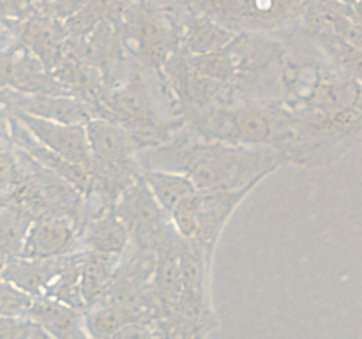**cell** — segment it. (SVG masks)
<instances>
[{"label":"cell","instance_id":"obj_23","mask_svg":"<svg viewBox=\"0 0 362 339\" xmlns=\"http://www.w3.org/2000/svg\"><path fill=\"white\" fill-rule=\"evenodd\" d=\"M343 6H345V11L350 16V20L356 21L357 25L362 27V0H356L352 4H343Z\"/></svg>","mask_w":362,"mask_h":339},{"label":"cell","instance_id":"obj_12","mask_svg":"<svg viewBox=\"0 0 362 339\" xmlns=\"http://www.w3.org/2000/svg\"><path fill=\"white\" fill-rule=\"evenodd\" d=\"M13 27V39L23 42L46 66L55 71L71 52V34L66 23L48 14H35L25 21L6 23Z\"/></svg>","mask_w":362,"mask_h":339},{"label":"cell","instance_id":"obj_3","mask_svg":"<svg viewBox=\"0 0 362 339\" xmlns=\"http://www.w3.org/2000/svg\"><path fill=\"white\" fill-rule=\"evenodd\" d=\"M83 251L57 258H11L4 261V281L35 297L83 309L80 290Z\"/></svg>","mask_w":362,"mask_h":339},{"label":"cell","instance_id":"obj_7","mask_svg":"<svg viewBox=\"0 0 362 339\" xmlns=\"http://www.w3.org/2000/svg\"><path fill=\"white\" fill-rule=\"evenodd\" d=\"M115 208L129 228L131 237L140 244L141 251H158L163 242L177 233L172 219L163 210L152 191L148 189L144 175L124 191Z\"/></svg>","mask_w":362,"mask_h":339},{"label":"cell","instance_id":"obj_17","mask_svg":"<svg viewBox=\"0 0 362 339\" xmlns=\"http://www.w3.org/2000/svg\"><path fill=\"white\" fill-rule=\"evenodd\" d=\"M148 316L151 311L147 309L117 300H106L94 306V309L85 316V325L94 339H110L134 321H147Z\"/></svg>","mask_w":362,"mask_h":339},{"label":"cell","instance_id":"obj_18","mask_svg":"<svg viewBox=\"0 0 362 339\" xmlns=\"http://www.w3.org/2000/svg\"><path fill=\"white\" fill-rule=\"evenodd\" d=\"M144 179L168 218L198 191L189 177L168 170H147Z\"/></svg>","mask_w":362,"mask_h":339},{"label":"cell","instance_id":"obj_11","mask_svg":"<svg viewBox=\"0 0 362 339\" xmlns=\"http://www.w3.org/2000/svg\"><path fill=\"white\" fill-rule=\"evenodd\" d=\"M4 108L7 112L27 113L39 119L66 124H87L95 119L92 106L74 95L64 94H23V92L2 88Z\"/></svg>","mask_w":362,"mask_h":339},{"label":"cell","instance_id":"obj_6","mask_svg":"<svg viewBox=\"0 0 362 339\" xmlns=\"http://www.w3.org/2000/svg\"><path fill=\"white\" fill-rule=\"evenodd\" d=\"M253 187L243 189H198L172 214V225L182 239L212 251L226 221Z\"/></svg>","mask_w":362,"mask_h":339},{"label":"cell","instance_id":"obj_2","mask_svg":"<svg viewBox=\"0 0 362 339\" xmlns=\"http://www.w3.org/2000/svg\"><path fill=\"white\" fill-rule=\"evenodd\" d=\"M186 126L209 140L283 148L290 162L313 145L311 120L279 99H244L184 112Z\"/></svg>","mask_w":362,"mask_h":339},{"label":"cell","instance_id":"obj_9","mask_svg":"<svg viewBox=\"0 0 362 339\" xmlns=\"http://www.w3.org/2000/svg\"><path fill=\"white\" fill-rule=\"evenodd\" d=\"M165 76L184 112L205 109L225 101L228 85L200 73L191 62L189 53L179 49L165 67Z\"/></svg>","mask_w":362,"mask_h":339},{"label":"cell","instance_id":"obj_24","mask_svg":"<svg viewBox=\"0 0 362 339\" xmlns=\"http://www.w3.org/2000/svg\"><path fill=\"white\" fill-rule=\"evenodd\" d=\"M329 2H339V4H352L356 0H329Z\"/></svg>","mask_w":362,"mask_h":339},{"label":"cell","instance_id":"obj_21","mask_svg":"<svg viewBox=\"0 0 362 339\" xmlns=\"http://www.w3.org/2000/svg\"><path fill=\"white\" fill-rule=\"evenodd\" d=\"M39 13V4L34 0H2V16L6 23L25 21Z\"/></svg>","mask_w":362,"mask_h":339},{"label":"cell","instance_id":"obj_5","mask_svg":"<svg viewBox=\"0 0 362 339\" xmlns=\"http://www.w3.org/2000/svg\"><path fill=\"white\" fill-rule=\"evenodd\" d=\"M311 0H194L204 13L237 34H272L299 20Z\"/></svg>","mask_w":362,"mask_h":339},{"label":"cell","instance_id":"obj_1","mask_svg":"<svg viewBox=\"0 0 362 339\" xmlns=\"http://www.w3.org/2000/svg\"><path fill=\"white\" fill-rule=\"evenodd\" d=\"M144 172L168 170L189 177L198 189L255 187L290 159L283 148L243 147L209 140L189 127L173 134L159 147L138 152Z\"/></svg>","mask_w":362,"mask_h":339},{"label":"cell","instance_id":"obj_19","mask_svg":"<svg viewBox=\"0 0 362 339\" xmlns=\"http://www.w3.org/2000/svg\"><path fill=\"white\" fill-rule=\"evenodd\" d=\"M313 41L339 71L362 85V48L350 44L346 39L329 28H317Z\"/></svg>","mask_w":362,"mask_h":339},{"label":"cell","instance_id":"obj_16","mask_svg":"<svg viewBox=\"0 0 362 339\" xmlns=\"http://www.w3.org/2000/svg\"><path fill=\"white\" fill-rule=\"evenodd\" d=\"M122 256L99 251H85L81 261L80 290L85 307H94L112 290L119 275V261Z\"/></svg>","mask_w":362,"mask_h":339},{"label":"cell","instance_id":"obj_14","mask_svg":"<svg viewBox=\"0 0 362 339\" xmlns=\"http://www.w3.org/2000/svg\"><path fill=\"white\" fill-rule=\"evenodd\" d=\"M131 239L133 237H131L129 228L119 215L117 208L112 207L88 219L81 233L80 246H83L85 251H99V253L122 256Z\"/></svg>","mask_w":362,"mask_h":339},{"label":"cell","instance_id":"obj_13","mask_svg":"<svg viewBox=\"0 0 362 339\" xmlns=\"http://www.w3.org/2000/svg\"><path fill=\"white\" fill-rule=\"evenodd\" d=\"M80 226L73 218L59 214L37 215L27 233L20 258H57L76 251Z\"/></svg>","mask_w":362,"mask_h":339},{"label":"cell","instance_id":"obj_10","mask_svg":"<svg viewBox=\"0 0 362 339\" xmlns=\"http://www.w3.org/2000/svg\"><path fill=\"white\" fill-rule=\"evenodd\" d=\"M7 112V109H6ZM35 140L55 154L90 168L92 154L88 145L87 124H66L39 119L27 113L9 112Z\"/></svg>","mask_w":362,"mask_h":339},{"label":"cell","instance_id":"obj_8","mask_svg":"<svg viewBox=\"0 0 362 339\" xmlns=\"http://www.w3.org/2000/svg\"><path fill=\"white\" fill-rule=\"evenodd\" d=\"M2 88L23 94H64L69 95L55 73L27 48L13 39L2 52Z\"/></svg>","mask_w":362,"mask_h":339},{"label":"cell","instance_id":"obj_25","mask_svg":"<svg viewBox=\"0 0 362 339\" xmlns=\"http://www.w3.org/2000/svg\"><path fill=\"white\" fill-rule=\"evenodd\" d=\"M35 4H42V2H46V0H34Z\"/></svg>","mask_w":362,"mask_h":339},{"label":"cell","instance_id":"obj_15","mask_svg":"<svg viewBox=\"0 0 362 339\" xmlns=\"http://www.w3.org/2000/svg\"><path fill=\"white\" fill-rule=\"evenodd\" d=\"M239 34L204 13H194L182 27L180 49L189 55H207L228 48Z\"/></svg>","mask_w":362,"mask_h":339},{"label":"cell","instance_id":"obj_4","mask_svg":"<svg viewBox=\"0 0 362 339\" xmlns=\"http://www.w3.org/2000/svg\"><path fill=\"white\" fill-rule=\"evenodd\" d=\"M117 32L133 62L159 73H165V67L180 49L182 39V30L165 13L144 4L127 9Z\"/></svg>","mask_w":362,"mask_h":339},{"label":"cell","instance_id":"obj_22","mask_svg":"<svg viewBox=\"0 0 362 339\" xmlns=\"http://www.w3.org/2000/svg\"><path fill=\"white\" fill-rule=\"evenodd\" d=\"M110 339H158V334L147 321H134Z\"/></svg>","mask_w":362,"mask_h":339},{"label":"cell","instance_id":"obj_20","mask_svg":"<svg viewBox=\"0 0 362 339\" xmlns=\"http://www.w3.org/2000/svg\"><path fill=\"white\" fill-rule=\"evenodd\" d=\"M35 215L20 203H4L2 210V253L4 261L20 258L27 233Z\"/></svg>","mask_w":362,"mask_h":339}]
</instances>
